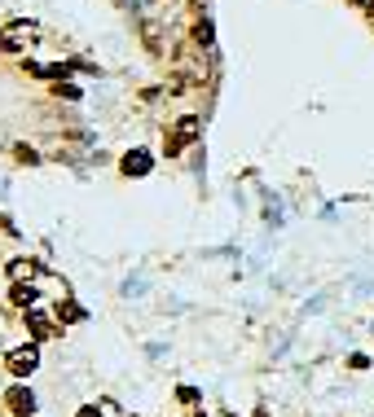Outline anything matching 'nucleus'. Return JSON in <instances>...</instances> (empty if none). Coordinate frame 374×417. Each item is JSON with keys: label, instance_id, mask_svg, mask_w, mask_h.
<instances>
[{"label": "nucleus", "instance_id": "18", "mask_svg": "<svg viewBox=\"0 0 374 417\" xmlns=\"http://www.w3.org/2000/svg\"><path fill=\"white\" fill-rule=\"evenodd\" d=\"M189 417H207V413H189Z\"/></svg>", "mask_w": 374, "mask_h": 417}, {"label": "nucleus", "instance_id": "1", "mask_svg": "<svg viewBox=\"0 0 374 417\" xmlns=\"http://www.w3.org/2000/svg\"><path fill=\"white\" fill-rule=\"evenodd\" d=\"M5 369L13 374V378H31L40 369V343H18V347H9L5 352Z\"/></svg>", "mask_w": 374, "mask_h": 417}, {"label": "nucleus", "instance_id": "19", "mask_svg": "<svg viewBox=\"0 0 374 417\" xmlns=\"http://www.w3.org/2000/svg\"><path fill=\"white\" fill-rule=\"evenodd\" d=\"M370 5H374V0H370Z\"/></svg>", "mask_w": 374, "mask_h": 417}, {"label": "nucleus", "instance_id": "2", "mask_svg": "<svg viewBox=\"0 0 374 417\" xmlns=\"http://www.w3.org/2000/svg\"><path fill=\"white\" fill-rule=\"evenodd\" d=\"M40 40V27L36 22H9L5 31H0V48H5V53H22V48H31Z\"/></svg>", "mask_w": 374, "mask_h": 417}, {"label": "nucleus", "instance_id": "4", "mask_svg": "<svg viewBox=\"0 0 374 417\" xmlns=\"http://www.w3.org/2000/svg\"><path fill=\"white\" fill-rule=\"evenodd\" d=\"M9 281H18V286H40V277H44V268L36 259H9Z\"/></svg>", "mask_w": 374, "mask_h": 417}, {"label": "nucleus", "instance_id": "17", "mask_svg": "<svg viewBox=\"0 0 374 417\" xmlns=\"http://www.w3.org/2000/svg\"><path fill=\"white\" fill-rule=\"evenodd\" d=\"M370 27H374V5H370Z\"/></svg>", "mask_w": 374, "mask_h": 417}, {"label": "nucleus", "instance_id": "8", "mask_svg": "<svg viewBox=\"0 0 374 417\" xmlns=\"http://www.w3.org/2000/svg\"><path fill=\"white\" fill-rule=\"evenodd\" d=\"M199 128H203V123H199V114H181L172 132L181 137V145H189V141H199Z\"/></svg>", "mask_w": 374, "mask_h": 417}, {"label": "nucleus", "instance_id": "12", "mask_svg": "<svg viewBox=\"0 0 374 417\" xmlns=\"http://www.w3.org/2000/svg\"><path fill=\"white\" fill-rule=\"evenodd\" d=\"M97 409H102L106 417H123V413H119V404H115V399H97Z\"/></svg>", "mask_w": 374, "mask_h": 417}, {"label": "nucleus", "instance_id": "5", "mask_svg": "<svg viewBox=\"0 0 374 417\" xmlns=\"http://www.w3.org/2000/svg\"><path fill=\"white\" fill-rule=\"evenodd\" d=\"M5 404H9V413L31 417V413H36V391H27V387H9V391H5Z\"/></svg>", "mask_w": 374, "mask_h": 417}, {"label": "nucleus", "instance_id": "14", "mask_svg": "<svg viewBox=\"0 0 374 417\" xmlns=\"http://www.w3.org/2000/svg\"><path fill=\"white\" fill-rule=\"evenodd\" d=\"M13 158H18V163H36V149H27V145H18V149H13Z\"/></svg>", "mask_w": 374, "mask_h": 417}, {"label": "nucleus", "instance_id": "7", "mask_svg": "<svg viewBox=\"0 0 374 417\" xmlns=\"http://www.w3.org/2000/svg\"><path fill=\"white\" fill-rule=\"evenodd\" d=\"M53 316H58V321H62V325H79V321H84V316H88V312H84V308H79V303H75V299H62V303L53 308Z\"/></svg>", "mask_w": 374, "mask_h": 417}, {"label": "nucleus", "instance_id": "6", "mask_svg": "<svg viewBox=\"0 0 374 417\" xmlns=\"http://www.w3.org/2000/svg\"><path fill=\"white\" fill-rule=\"evenodd\" d=\"M150 154H145V149H133V154H123V163H119V172L123 176H145V172H150Z\"/></svg>", "mask_w": 374, "mask_h": 417}, {"label": "nucleus", "instance_id": "16", "mask_svg": "<svg viewBox=\"0 0 374 417\" xmlns=\"http://www.w3.org/2000/svg\"><path fill=\"white\" fill-rule=\"evenodd\" d=\"M348 5H356V9H370V0H348Z\"/></svg>", "mask_w": 374, "mask_h": 417}, {"label": "nucleus", "instance_id": "11", "mask_svg": "<svg viewBox=\"0 0 374 417\" xmlns=\"http://www.w3.org/2000/svg\"><path fill=\"white\" fill-rule=\"evenodd\" d=\"M9 299H13L18 308H36V286H18V281H13V286H9Z\"/></svg>", "mask_w": 374, "mask_h": 417}, {"label": "nucleus", "instance_id": "3", "mask_svg": "<svg viewBox=\"0 0 374 417\" xmlns=\"http://www.w3.org/2000/svg\"><path fill=\"white\" fill-rule=\"evenodd\" d=\"M27 329H31V343H44V339H58V334H62V321H58V316L48 321L44 308H27Z\"/></svg>", "mask_w": 374, "mask_h": 417}, {"label": "nucleus", "instance_id": "9", "mask_svg": "<svg viewBox=\"0 0 374 417\" xmlns=\"http://www.w3.org/2000/svg\"><path fill=\"white\" fill-rule=\"evenodd\" d=\"M159 36H163V31H159V22L145 18V22H141V40H145V48H150L154 57H163V40H159Z\"/></svg>", "mask_w": 374, "mask_h": 417}, {"label": "nucleus", "instance_id": "15", "mask_svg": "<svg viewBox=\"0 0 374 417\" xmlns=\"http://www.w3.org/2000/svg\"><path fill=\"white\" fill-rule=\"evenodd\" d=\"M75 417H106V413H102V409H97V404H84V409H79Z\"/></svg>", "mask_w": 374, "mask_h": 417}, {"label": "nucleus", "instance_id": "13", "mask_svg": "<svg viewBox=\"0 0 374 417\" xmlns=\"http://www.w3.org/2000/svg\"><path fill=\"white\" fill-rule=\"evenodd\" d=\"M58 97H67V102H79V88H75V83H58Z\"/></svg>", "mask_w": 374, "mask_h": 417}, {"label": "nucleus", "instance_id": "10", "mask_svg": "<svg viewBox=\"0 0 374 417\" xmlns=\"http://www.w3.org/2000/svg\"><path fill=\"white\" fill-rule=\"evenodd\" d=\"M189 40L199 44V48H211V22H207V18H194V27H189Z\"/></svg>", "mask_w": 374, "mask_h": 417}]
</instances>
